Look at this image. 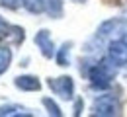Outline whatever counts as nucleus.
Segmentation results:
<instances>
[{
	"label": "nucleus",
	"instance_id": "16",
	"mask_svg": "<svg viewBox=\"0 0 127 117\" xmlns=\"http://www.w3.org/2000/svg\"><path fill=\"white\" fill-rule=\"evenodd\" d=\"M82 103H84L82 98H78V100L74 101V115H80V113H82Z\"/></svg>",
	"mask_w": 127,
	"mask_h": 117
},
{
	"label": "nucleus",
	"instance_id": "8",
	"mask_svg": "<svg viewBox=\"0 0 127 117\" xmlns=\"http://www.w3.org/2000/svg\"><path fill=\"white\" fill-rule=\"evenodd\" d=\"M70 49H72V43H63L57 53H55V61H57V65L59 67H68V63H70Z\"/></svg>",
	"mask_w": 127,
	"mask_h": 117
},
{
	"label": "nucleus",
	"instance_id": "12",
	"mask_svg": "<svg viewBox=\"0 0 127 117\" xmlns=\"http://www.w3.org/2000/svg\"><path fill=\"white\" fill-rule=\"evenodd\" d=\"M0 115H32V113L22 105H2Z\"/></svg>",
	"mask_w": 127,
	"mask_h": 117
},
{
	"label": "nucleus",
	"instance_id": "14",
	"mask_svg": "<svg viewBox=\"0 0 127 117\" xmlns=\"http://www.w3.org/2000/svg\"><path fill=\"white\" fill-rule=\"evenodd\" d=\"M22 4V0H0V6L6 10H18Z\"/></svg>",
	"mask_w": 127,
	"mask_h": 117
},
{
	"label": "nucleus",
	"instance_id": "11",
	"mask_svg": "<svg viewBox=\"0 0 127 117\" xmlns=\"http://www.w3.org/2000/svg\"><path fill=\"white\" fill-rule=\"evenodd\" d=\"M12 63V49L8 47H0V74H4Z\"/></svg>",
	"mask_w": 127,
	"mask_h": 117
},
{
	"label": "nucleus",
	"instance_id": "5",
	"mask_svg": "<svg viewBox=\"0 0 127 117\" xmlns=\"http://www.w3.org/2000/svg\"><path fill=\"white\" fill-rule=\"evenodd\" d=\"M108 59L111 63H115L117 67H125L127 65V41L125 39L110 41V45H108Z\"/></svg>",
	"mask_w": 127,
	"mask_h": 117
},
{
	"label": "nucleus",
	"instance_id": "7",
	"mask_svg": "<svg viewBox=\"0 0 127 117\" xmlns=\"http://www.w3.org/2000/svg\"><path fill=\"white\" fill-rule=\"evenodd\" d=\"M14 86L22 92H39L41 90V82L37 76L33 74H22V76H16L14 78Z\"/></svg>",
	"mask_w": 127,
	"mask_h": 117
},
{
	"label": "nucleus",
	"instance_id": "3",
	"mask_svg": "<svg viewBox=\"0 0 127 117\" xmlns=\"http://www.w3.org/2000/svg\"><path fill=\"white\" fill-rule=\"evenodd\" d=\"M92 115H102V117H113L119 115V101L111 94H102L98 96L92 103Z\"/></svg>",
	"mask_w": 127,
	"mask_h": 117
},
{
	"label": "nucleus",
	"instance_id": "6",
	"mask_svg": "<svg viewBox=\"0 0 127 117\" xmlns=\"http://www.w3.org/2000/svg\"><path fill=\"white\" fill-rule=\"evenodd\" d=\"M33 41H35V45L39 47L41 51V55L45 57V59H55V43H53V39H51V33H49L47 29H39L35 37H33Z\"/></svg>",
	"mask_w": 127,
	"mask_h": 117
},
{
	"label": "nucleus",
	"instance_id": "2",
	"mask_svg": "<svg viewBox=\"0 0 127 117\" xmlns=\"http://www.w3.org/2000/svg\"><path fill=\"white\" fill-rule=\"evenodd\" d=\"M98 39H127V18H113L98 27Z\"/></svg>",
	"mask_w": 127,
	"mask_h": 117
},
{
	"label": "nucleus",
	"instance_id": "1",
	"mask_svg": "<svg viewBox=\"0 0 127 117\" xmlns=\"http://www.w3.org/2000/svg\"><path fill=\"white\" fill-rule=\"evenodd\" d=\"M117 74V65L111 63L110 59H102L100 63H96L88 68V80L96 90H106L110 88V84L113 82Z\"/></svg>",
	"mask_w": 127,
	"mask_h": 117
},
{
	"label": "nucleus",
	"instance_id": "10",
	"mask_svg": "<svg viewBox=\"0 0 127 117\" xmlns=\"http://www.w3.org/2000/svg\"><path fill=\"white\" fill-rule=\"evenodd\" d=\"M22 6L30 14H43L45 12V0H22Z\"/></svg>",
	"mask_w": 127,
	"mask_h": 117
},
{
	"label": "nucleus",
	"instance_id": "13",
	"mask_svg": "<svg viewBox=\"0 0 127 117\" xmlns=\"http://www.w3.org/2000/svg\"><path fill=\"white\" fill-rule=\"evenodd\" d=\"M41 103H43V107L47 109L49 115H53V117H61V115H63L61 107L55 103V100H51V98H43V100H41Z\"/></svg>",
	"mask_w": 127,
	"mask_h": 117
},
{
	"label": "nucleus",
	"instance_id": "9",
	"mask_svg": "<svg viewBox=\"0 0 127 117\" xmlns=\"http://www.w3.org/2000/svg\"><path fill=\"white\" fill-rule=\"evenodd\" d=\"M45 12L51 18L63 16V0H45Z\"/></svg>",
	"mask_w": 127,
	"mask_h": 117
},
{
	"label": "nucleus",
	"instance_id": "15",
	"mask_svg": "<svg viewBox=\"0 0 127 117\" xmlns=\"http://www.w3.org/2000/svg\"><path fill=\"white\" fill-rule=\"evenodd\" d=\"M10 27H12V25H8V23L0 18V39H4V37L10 35Z\"/></svg>",
	"mask_w": 127,
	"mask_h": 117
},
{
	"label": "nucleus",
	"instance_id": "4",
	"mask_svg": "<svg viewBox=\"0 0 127 117\" xmlns=\"http://www.w3.org/2000/svg\"><path fill=\"white\" fill-rule=\"evenodd\" d=\"M49 88L55 96H59L61 100L70 101L72 96H74V80L72 76H57V78H49Z\"/></svg>",
	"mask_w": 127,
	"mask_h": 117
}]
</instances>
